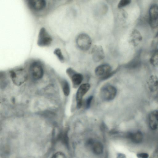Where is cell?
<instances>
[{"instance_id":"6da1fadb","label":"cell","mask_w":158,"mask_h":158,"mask_svg":"<svg viewBox=\"0 0 158 158\" xmlns=\"http://www.w3.org/2000/svg\"><path fill=\"white\" fill-rule=\"evenodd\" d=\"M118 69L111 72V68L107 64H102L97 66L95 69V75L101 80H105L111 77L116 72Z\"/></svg>"},{"instance_id":"7a4b0ae2","label":"cell","mask_w":158,"mask_h":158,"mask_svg":"<svg viewBox=\"0 0 158 158\" xmlns=\"http://www.w3.org/2000/svg\"><path fill=\"white\" fill-rule=\"evenodd\" d=\"M10 76L13 83L19 86L26 80L27 75L24 70L22 69L12 70L10 72Z\"/></svg>"},{"instance_id":"3957f363","label":"cell","mask_w":158,"mask_h":158,"mask_svg":"<svg viewBox=\"0 0 158 158\" xmlns=\"http://www.w3.org/2000/svg\"><path fill=\"white\" fill-rule=\"evenodd\" d=\"M117 91L115 87L110 85L103 86L100 91V95L104 100L110 101L113 99L117 94Z\"/></svg>"},{"instance_id":"277c9868","label":"cell","mask_w":158,"mask_h":158,"mask_svg":"<svg viewBox=\"0 0 158 158\" xmlns=\"http://www.w3.org/2000/svg\"><path fill=\"white\" fill-rule=\"evenodd\" d=\"M76 43L77 47L83 51H87L91 47L92 40L88 35L85 33H81L77 37Z\"/></svg>"},{"instance_id":"5b68a950","label":"cell","mask_w":158,"mask_h":158,"mask_svg":"<svg viewBox=\"0 0 158 158\" xmlns=\"http://www.w3.org/2000/svg\"><path fill=\"white\" fill-rule=\"evenodd\" d=\"M29 71L31 77L35 80L40 79L44 75L43 67L38 62H34L31 64L30 66Z\"/></svg>"},{"instance_id":"8992f818","label":"cell","mask_w":158,"mask_h":158,"mask_svg":"<svg viewBox=\"0 0 158 158\" xmlns=\"http://www.w3.org/2000/svg\"><path fill=\"white\" fill-rule=\"evenodd\" d=\"M52 39L51 36L44 27L41 28L39 31L37 41V45L40 47L49 46L51 44Z\"/></svg>"},{"instance_id":"52a82bcc","label":"cell","mask_w":158,"mask_h":158,"mask_svg":"<svg viewBox=\"0 0 158 158\" xmlns=\"http://www.w3.org/2000/svg\"><path fill=\"white\" fill-rule=\"evenodd\" d=\"M149 24L152 29L158 27V5L153 4L149 10Z\"/></svg>"},{"instance_id":"ba28073f","label":"cell","mask_w":158,"mask_h":158,"mask_svg":"<svg viewBox=\"0 0 158 158\" xmlns=\"http://www.w3.org/2000/svg\"><path fill=\"white\" fill-rule=\"evenodd\" d=\"M66 73L71 80L73 87L74 88L78 87L83 80V75L71 68H68Z\"/></svg>"},{"instance_id":"9c48e42d","label":"cell","mask_w":158,"mask_h":158,"mask_svg":"<svg viewBox=\"0 0 158 158\" xmlns=\"http://www.w3.org/2000/svg\"><path fill=\"white\" fill-rule=\"evenodd\" d=\"M90 85L88 83H84L80 85L77 91L76 99L78 108H80L82 105V98L90 88Z\"/></svg>"},{"instance_id":"30bf717a","label":"cell","mask_w":158,"mask_h":158,"mask_svg":"<svg viewBox=\"0 0 158 158\" xmlns=\"http://www.w3.org/2000/svg\"><path fill=\"white\" fill-rule=\"evenodd\" d=\"M91 54L93 60L96 62H99L105 57L103 48L100 45H94L92 49Z\"/></svg>"},{"instance_id":"8fae6325","label":"cell","mask_w":158,"mask_h":158,"mask_svg":"<svg viewBox=\"0 0 158 158\" xmlns=\"http://www.w3.org/2000/svg\"><path fill=\"white\" fill-rule=\"evenodd\" d=\"M142 40V36L140 32L138 30L133 29L131 33L130 37V42L134 47L138 46Z\"/></svg>"},{"instance_id":"7c38bea8","label":"cell","mask_w":158,"mask_h":158,"mask_svg":"<svg viewBox=\"0 0 158 158\" xmlns=\"http://www.w3.org/2000/svg\"><path fill=\"white\" fill-rule=\"evenodd\" d=\"M148 122L150 128L153 130H156L158 127V110H155L149 114Z\"/></svg>"},{"instance_id":"4fadbf2b","label":"cell","mask_w":158,"mask_h":158,"mask_svg":"<svg viewBox=\"0 0 158 158\" xmlns=\"http://www.w3.org/2000/svg\"><path fill=\"white\" fill-rule=\"evenodd\" d=\"M27 1L30 8L36 11L43 10L46 6L45 0H27Z\"/></svg>"},{"instance_id":"5bb4252c","label":"cell","mask_w":158,"mask_h":158,"mask_svg":"<svg viewBox=\"0 0 158 158\" xmlns=\"http://www.w3.org/2000/svg\"><path fill=\"white\" fill-rule=\"evenodd\" d=\"M147 84L149 91L155 93L158 90V78L155 75H152L149 77Z\"/></svg>"},{"instance_id":"9a60e30c","label":"cell","mask_w":158,"mask_h":158,"mask_svg":"<svg viewBox=\"0 0 158 158\" xmlns=\"http://www.w3.org/2000/svg\"><path fill=\"white\" fill-rule=\"evenodd\" d=\"M126 136L132 142L135 144L141 143L143 139V134L140 131L129 132Z\"/></svg>"},{"instance_id":"2e32d148","label":"cell","mask_w":158,"mask_h":158,"mask_svg":"<svg viewBox=\"0 0 158 158\" xmlns=\"http://www.w3.org/2000/svg\"><path fill=\"white\" fill-rule=\"evenodd\" d=\"M91 147L92 151L94 154L99 155L102 153L103 147V144L101 142H94Z\"/></svg>"},{"instance_id":"e0dca14e","label":"cell","mask_w":158,"mask_h":158,"mask_svg":"<svg viewBox=\"0 0 158 158\" xmlns=\"http://www.w3.org/2000/svg\"><path fill=\"white\" fill-rule=\"evenodd\" d=\"M141 65V60L138 56H137L129 63L127 64L125 67L127 68L133 69L137 68Z\"/></svg>"},{"instance_id":"ac0fdd59","label":"cell","mask_w":158,"mask_h":158,"mask_svg":"<svg viewBox=\"0 0 158 158\" xmlns=\"http://www.w3.org/2000/svg\"><path fill=\"white\" fill-rule=\"evenodd\" d=\"M149 61L152 66L158 68V49L153 51L150 57Z\"/></svg>"},{"instance_id":"d6986e66","label":"cell","mask_w":158,"mask_h":158,"mask_svg":"<svg viewBox=\"0 0 158 158\" xmlns=\"http://www.w3.org/2000/svg\"><path fill=\"white\" fill-rule=\"evenodd\" d=\"M61 84L64 94L65 96H68L70 92V88L69 83L65 79H62Z\"/></svg>"},{"instance_id":"ffe728a7","label":"cell","mask_w":158,"mask_h":158,"mask_svg":"<svg viewBox=\"0 0 158 158\" xmlns=\"http://www.w3.org/2000/svg\"><path fill=\"white\" fill-rule=\"evenodd\" d=\"M57 138L61 140L62 142L64 144L67 148L69 146V139L68 135V131L66 130L63 133H61L59 135Z\"/></svg>"},{"instance_id":"44dd1931","label":"cell","mask_w":158,"mask_h":158,"mask_svg":"<svg viewBox=\"0 0 158 158\" xmlns=\"http://www.w3.org/2000/svg\"><path fill=\"white\" fill-rule=\"evenodd\" d=\"M53 53L57 57L60 62L62 63L64 62V58L60 48H56L54 51Z\"/></svg>"},{"instance_id":"7402d4cb","label":"cell","mask_w":158,"mask_h":158,"mask_svg":"<svg viewBox=\"0 0 158 158\" xmlns=\"http://www.w3.org/2000/svg\"><path fill=\"white\" fill-rule=\"evenodd\" d=\"M0 81L1 87H5L7 85V80L6 75L4 73H0Z\"/></svg>"},{"instance_id":"603a6c76","label":"cell","mask_w":158,"mask_h":158,"mask_svg":"<svg viewBox=\"0 0 158 158\" xmlns=\"http://www.w3.org/2000/svg\"><path fill=\"white\" fill-rule=\"evenodd\" d=\"M131 2V0H120L117 7L118 8H122L129 5Z\"/></svg>"},{"instance_id":"cb8c5ba5","label":"cell","mask_w":158,"mask_h":158,"mask_svg":"<svg viewBox=\"0 0 158 158\" xmlns=\"http://www.w3.org/2000/svg\"><path fill=\"white\" fill-rule=\"evenodd\" d=\"M64 154L60 152H57L54 154L52 157V158H65Z\"/></svg>"},{"instance_id":"d4e9b609","label":"cell","mask_w":158,"mask_h":158,"mask_svg":"<svg viewBox=\"0 0 158 158\" xmlns=\"http://www.w3.org/2000/svg\"><path fill=\"white\" fill-rule=\"evenodd\" d=\"M136 156L139 158H148L149 157L148 154L145 152L138 153Z\"/></svg>"},{"instance_id":"484cf974","label":"cell","mask_w":158,"mask_h":158,"mask_svg":"<svg viewBox=\"0 0 158 158\" xmlns=\"http://www.w3.org/2000/svg\"><path fill=\"white\" fill-rule=\"evenodd\" d=\"M93 98V96H91L88 97L86 100V108H88L89 107Z\"/></svg>"}]
</instances>
